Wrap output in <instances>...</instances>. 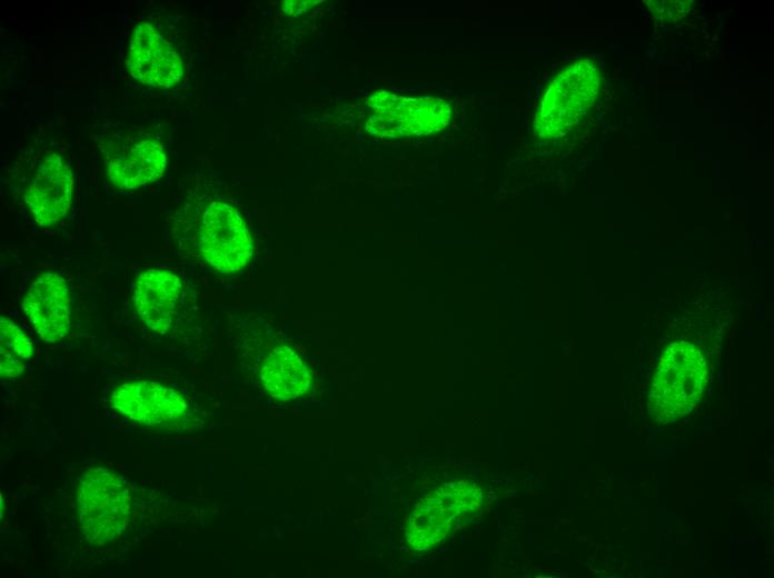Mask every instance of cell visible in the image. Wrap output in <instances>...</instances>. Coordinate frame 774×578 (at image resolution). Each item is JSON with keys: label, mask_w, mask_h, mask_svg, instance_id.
I'll use <instances>...</instances> for the list:
<instances>
[{"label": "cell", "mask_w": 774, "mask_h": 578, "mask_svg": "<svg viewBox=\"0 0 774 578\" xmlns=\"http://www.w3.org/2000/svg\"><path fill=\"white\" fill-rule=\"evenodd\" d=\"M197 246L204 260L226 275L245 269L254 253L247 222L234 206L220 200L209 202L204 209Z\"/></svg>", "instance_id": "cell-5"}, {"label": "cell", "mask_w": 774, "mask_h": 578, "mask_svg": "<svg viewBox=\"0 0 774 578\" xmlns=\"http://www.w3.org/2000/svg\"><path fill=\"white\" fill-rule=\"evenodd\" d=\"M73 175L67 160L57 152L44 157L26 191L24 201L34 221L43 227L57 222L70 209Z\"/></svg>", "instance_id": "cell-11"}, {"label": "cell", "mask_w": 774, "mask_h": 578, "mask_svg": "<svg viewBox=\"0 0 774 578\" xmlns=\"http://www.w3.org/2000/svg\"><path fill=\"white\" fill-rule=\"evenodd\" d=\"M77 509L86 539L93 545H105L127 528L131 510L129 489L111 469L89 468L79 482Z\"/></svg>", "instance_id": "cell-2"}, {"label": "cell", "mask_w": 774, "mask_h": 578, "mask_svg": "<svg viewBox=\"0 0 774 578\" xmlns=\"http://www.w3.org/2000/svg\"><path fill=\"white\" fill-rule=\"evenodd\" d=\"M370 114L366 130L377 137L425 136L441 130L450 117L449 107L433 97H405L375 92L367 101Z\"/></svg>", "instance_id": "cell-6"}, {"label": "cell", "mask_w": 774, "mask_h": 578, "mask_svg": "<svg viewBox=\"0 0 774 578\" xmlns=\"http://www.w3.org/2000/svg\"><path fill=\"white\" fill-rule=\"evenodd\" d=\"M318 1H298V0H289V1H284L281 4V9L288 16H297L299 13H302L307 11L310 7L315 6Z\"/></svg>", "instance_id": "cell-16"}, {"label": "cell", "mask_w": 774, "mask_h": 578, "mask_svg": "<svg viewBox=\"0 0 774 578\" xmlns=\"http://www.w3.org/2000/svg\"><path fill=\"white\" fill-rule=\"evenodd\" d=\"M127 69L133 78L152 87L169 88L180 81L181 58L158 28L141 21L132 31Z\"/></svg>", "instance_id": "cell-8"}, {"label": "cell", "mask_w": 774, "mask_h": 578, "mask_svg": "<svg viewBox=\"0 0 774 578\" xmlns=\"http://www.w3.org/2000/svg\"><path fill=\"white\" fill-rule=\"evenodd\" d=\"M464 480L443 484L411 510L406 541L413 550H425L444 540L463 520L480 508L483 495Z\"/></svg>", "instance_id": "cell-4"}, {"label": "cell", "mask_w": 774, "mask_h": 578, "mask_svg": "<svg viewBox=\"0 0 774 578\" xmlns=\"http://www.w3.org/2000/svg\"><path fill=\"white\" fill-rule=\"evenodd\" d=\"M181 278L166 269L142 271L133 283L132 301L139 318L158 333L167 332L182 307Z\"/></svg>", "instance_id": "cell-12"}, {"label": "cell", "mask_w": 774, "mask_h": 578, "mask_svg": "<svg viewBox=\"0 0 774 578\" xmlns=\"http://www.w3.org/2000/svg\"><path fill=\"white\" fill-rule=\"evenodd\" d=\"M259 378L265 391L281 401L298 398L308 389L310 382L306 363L287 346H278L266 356Z\"/></svg>", "instance_id": "cell-13"}, {"label": "cell", "mask_w": 774, "mask_h": 578, "mask_svg": "<svg viewBox=\"0 0 774 578\" xmlns=\"http://www.w3.org/2000/svg\"><path fill=\"white\" fill-rule=\"evenodd\" d=\"M33 355L30 338L21 327L7 316L0 317V373L2 378H16L22 373Z\"/></svg>", "instance_id": "cell-14"}, {"label": "cell", "mask_w": 774, "mask_h": 578, "mask_svg": "<svg viewBox=\"0 0 774 578\" xmlns=\"http://www.w3.org/2000/svg\"><path fill=\"white\" fill-rule=\"evenodd\" d=\"M707 377L701 351L687 341L669 345L654 376L648 408L658 422H669L686 415L699 400Z\"/></svg>", "instance_id": "cell-1"}, {"label": "cell", "mask_w": 774, "mask_h": 578, "mask_svg": "<svg viewBox=\"0 0 774 578\" xmlns=\"http://www.w3.org/2000/svg\"><path fill=\"white\" fill-rule=\"evenodd\" d=\"M111 406L143 425H161L185 417L189 403L181 392L150 380H133L116 387Z\"/></svg>", "instance_id": "cell-9"}, {"label": "cell", "mask_w": 774, "mask_h": 578, "mask_svg": "<svg viewBox=\"0 0 774 578\" xmlns=\"http://www.w3.org/2000/svg\"><path fill=\"white\" fill-rule=\"evenodd\" d=\"M653 17L664 21H676L689 9V1H646Z\"/></svg>", "instance_id": "cell-15"}, {"label": "cell", "mask_w": 774, "mask_h": 578, "mask_svg": "<svg viewBox=\"0 0 774 578\" xmlns=\"http://www.w3.org/2000/svg\"><path fill=\"white\" fill-rule=\"evenodd\" d=\"M22 309L34 331L46 342L60 341L70 329V289L56 272L40 273L28 288Z\"/></svg>", "instance_id": "cell-10"}, {"label": "cell", "mask_w": 774, "mask_h": 578, "mask_svg": "<svg viewBox=\"0 0 774 578\" xmlns=\"http://www.w3.org/2000/svg\"><path fill=\"white\" fill-rule=\"evenodd\" d=\"M100 146L108 179L118 188L141 187L156 181L165 171L163 147L146 133H112Z\"/></svg>", "instance_id": "cell-7"}, {"label": "cell", "mask_w": 774, "mask_h": 578, "mask_svg": "<svg viewBox=\"0 0 774 578\" xmlns=\"http://www.w3.org/2000/svg\"><path fill=\"white\" fill-rule=\"evenodd\" d=\"M601 82V72L591 60L568 66L546 90L535 117V131L548 138L568 131L595 104Z\"/></svg>", "instance_id": "cell-3"}]
</instances>
